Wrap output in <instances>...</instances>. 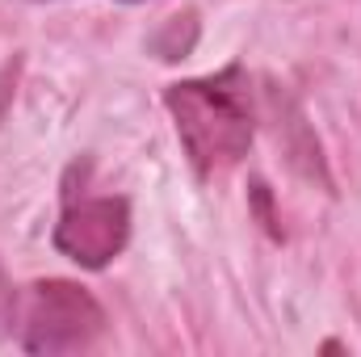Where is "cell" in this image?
Here are the masks:
<instances>
[{"instance_id":"cell-1","label":"cell","mask_w":361,"mask_h":357,"mask_svg":"<svg viewBox=\"0 0 361 357\" xmlns=\"http://www.w3.org/2000/svg\"><path fill=\"white\" fill-rule=\"evenodd\" d=\"M164 105L177 122L185 156L202 181L231 173L248 156L257 135V114H252V89L240 63L202 80L173 85L164 92Z\"/></svg>"},{"instance_id":"cell-7","label":"cell","mask_w":361,"mask_h":357,"mask_svg":"<svg viewBox=\"0 0 361 357\" xmlns=\"http://www.w3.org/2000/svg\"><path fill=\"white\" fill-rule=\"evenodd\" d=\"M126 4H135V0H126Z\"/></svg>"},{"instance_id":"cell-6","label":"cell","mask_w":361,"mask_h":357,"mask_svg":"<svg viewBox=\"0 0 361 357\" xmlns=\"http://www.w3.org/2000/svg\"><path fill=\"white\" fill-rule=\"evenodd\" d=\"M13 76H17V68H4V72H0V105L8 101V80H13Z\"/></svg>"},{"instance_id":"cell-2","label":"cell","mask_w":361,"mask_h":357,"mask_svg":"<svg viewBox=\"0 0 361 357\" xmlns=\"http://www.w3.org/2000/svg\"><path fill=\"white\" fill-rule=\"evenodd\" d=\"M17 324H21V349L25 353H85L105 332V311L80 282H34L25 294H17Z\"/></svg>"},{"instance_id":"cell-4","label":"cell","mask_w":361,"mask_h":357,"mask_svg":"<svg viewBox=\"0 0 361 357\" xmlns=\"http://www.w3.org/2000/svg\"><path fill=\"white\" fill-rule=\"evenodd\" d=\"M197 47V13H177V17H169L164 25H160V34L152 38V51L160 55V59H185L189 51Z\"/></svg>"},{"instance_id":"cell-5","label":"cell","mask_w":361,"mask_h":357,"mask_svg":"<svg viewBox=\"0 0 361 357\" xmlns=\"http://www.w3.org/2000/svg\"><path fill=\"white\" fill-rule=\"evenodd\" d=\"M17 324V290L8 286V273L0 265V337Z\"/></svg>"},{"instance_id":"cell-3","label":"cell","mask_w":361,"mask_h":357,"mask_svg":"<svg viewBox=\"0 0 361 357\" xmlns=\"http://www.w3.org/2000/svg\"><path fill=\"white\" fill-rule=\"evenodd\" d=\"M130 240V202L114 193H76L68 189L55 248L80 269H105Z\"/></svg>"}]
</instances>
